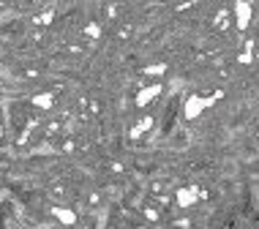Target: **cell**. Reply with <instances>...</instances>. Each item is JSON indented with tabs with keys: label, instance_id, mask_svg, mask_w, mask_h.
<instances>
[{
	"label": "cell",
	"instance_id": "1",
	"mask_svg": "<svg viewBox=\"0 0 259 229\" xmlns=\"http://www.w3.org/2000/svg\"><path fill=\"white\" fill-rule=\"evenodd\" d=\"M202 197H205V191H202L199 186H183V189L172 191V205L178 207V210H191L197 202H202Z\"/></svg>",
	"mask_w": 259,
	"mask_h": 229
},
{
	"label": "cell",
	"instance_id": "2",
	"mask_svg": "<svg viewBox=\"0 0 259 229\" xmlns=\"http://www.w3.org/2000/svg\"><path fill=\"white\" fill-rule=\"evenodd\" d=\"M161 93V82H153V85H145V90L137 96V107H148L150 101H156Z\"/></svg>",
	"mask_w": 259,
	"mask_h": 229
},
{
	"label": "cell",
	"instance_id": "3",
	"mask_svg": "<svg viewBox=\"0 0 259 229\" xmlns=\"http://www.w3.org/2000/svg\"><path fill=\"white\" fill-rule=\"evenodd\" d=\"M210 101H205V99H199V96H191L188 99V104H186V117H194V115H199L202 109L207 107Z\"/></svg>",
	"mask_w": 259,
	"mask_h": 229
},
{
	"label": "cell",
	"instance_id": "4",
	"mask_svg": "<svg viewBox=\"0 0 259 229\" xmlns=\"http://www.w3.org/2000/svg\"><path fill=\"white\" fill-rule=\"evenodd\" d=\"M150 126H153V117H145V120L139 123L134 131H131V136H142V134H145V128H150Z\"/></svg>",
	"mask_w": 259,
	"mask_h": 229
}]
</instances>
